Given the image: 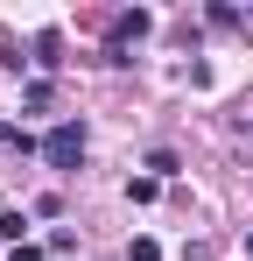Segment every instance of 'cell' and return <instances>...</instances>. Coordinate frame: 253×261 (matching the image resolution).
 Segmentation results:
<instances>
[{
	"label": "cell",
	"instance_id": "cell-1",
	"mask_svg": "<svg viewBox=\"0 0 253 261\" xmlns=\"http://www.w3.org/2000/svg\"><path fill=\"white\" fill-rule=\"evenodd\" d=\"M78 155H84V127L78 120L49 127V141H42V163H49V170H78Z\"/></svg>",
	"mask_w": 253,
	"mask_h": 261
},
{
	"label": "cell",
	"instance_id": "cell-2",
	"mask_svg": "<svg viewBox=\"0 0 253 261\" xmlns=\"http://www.w3.org/2000/svg\"><path fill=\"white\" fill-rule=\"evenodd\" d=\"M148 29H155V21H148L141 7H126L120 21H113V36H106V64H126V43H141Z\"/></svg>",
	"mask_w": 253,
	"mask_h": 261
},
{
	"label": "cell",
	"instance_id": "cell-3",
	"mask_svg": "<svg viewBox=\"0 0 253 261\" xmlns=\"http://www.w3.org/2000/svg\"><path fill=\"white\" fill-rule=\"evenodd\" d=\"M36 64H42V71H56V64H64V57H56V36H36Z\"/></svg>",
	"mask_w": 253,
	"mask_h": 261
},
{
	"label": "cell",
	"instance_id": "cell-4",
	"mask_svg": "<svg viewBox=\"0 0 253 261\" xmlns=\"http://www.w3.org/2000/svg\"><path fill=\"white\" fill-rule=\"evenodd\" d=\"M126 261H162V247H155V240H134V247H126Z\"/></svg>",
	"mask_w": 253,
	"mask_h": 261
},
{
	"label": "cell",
	"instance_id": "cell-5",
	"mask_svg": "<svg viewBox=\"0 0 253 261\" xmlns=\"http://www.w3.org/2000/svg\"><path fill=\"white\" fill-rule=\"evenodd\" d=\"M7 261H42V247H28V240H21V247H14Z\"/></svg>",
	"mask_w": 253,
	"mask_h": 261
},
{
	"label": "cell",
	"instance_id": "cell-6",
	"mask_svg": "<svg viewBox=\"0 0 253 261\" xmlns=\"http://www.w3.org/2000/svg\"><path fill=\"white\" fill-rule=\"evenodd\" d=\"M246 254H253V240H246Z\"/></svg>",
	"mask_w": 253,
	"mask_h": 261
},
{
	"label": "cell",
	"instance_id": "cell-7",
	"mask_svg": "<svg viewBox=\"0 0 253 261\" xmlns=\"http://www.w3.org/2000/svg\"><path fill=\"white\" fill-rule=\"evenodd\" d=\"M246 29H253V21H246Z\"/></svg>",
	"mask_w": 253,
	"mask_h": 261
}]
</instances>
